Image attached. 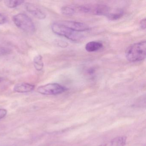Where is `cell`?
Wrapping results in <instances>:
<instances>
[{
	"label": "cell",
	"mask_w": 146,
	"mask_h": 146,
	"mask_svg": "<svg viewBox=\"0 0 146 146\" xmlns=\"http://www.w3.org/2000/svg\"><path fill=\"white\" fill-rule=\"evenodd\" d=\"M61 12L66 16H72L75 13V10L72 7L69 6L63 7L61 8Z\"/></svg>",
	"instance_id": "cell-14"
},
{
	"label": "cell",
	"mask_w": 146,
	"mask_h": 146,
	"mask_svg": "<svg viewBox=\"0 0 146 146\" xmlns=\"http://www.w3.org/2000/svg\"><path fill=\"white\" fill-rule=\"evenodd\" d=\"M24 2V1H5V3L9 8H13L20 5Z\"/></svg>",
	"instance_id": "cell-13"
},
{
	"label": "cell",
	"mask_w": 146,
	"mask_h": 146,
	"mask_svg": "<svg viewBox=\"0 0 146 146\" xmlns=\"http://www.w3.org/2000/svg\"><path fill=\"white\" fill-rule=\"evenodd\" d=\"M33 64L36 70L37 71H41L44 67L43 59L40 55H37L34 58Z\"/></svg>",
	"instance_id": "cell-12"
},
{
	"label": "cell",
	"mask_w": 146,
	"mask_h": 146,
	"mask_svg": "<svg viewBox=\"0 0 146 146\" xmlns=\"http://www.w3.org/2000/svg\"><path fill=\"white\" fill-rule=\"evenodd\" d=\"M146 42L143 40L131 45L126 49L125 56L131 62H139L145 59L146 57Z\"/></svg>",
	"instance_id": "cell-1"
},
{
	"label": "cell",
	"mask_w": 146,
	"mask_h": 146,
	"mask_svg": "<svg viewBox=\"0 0 146 146\" xmlns=\"http://www.w3.org/2000/svg\"><path fill=\"white\" fill-rule=\"evenodd\" d=\"M103 45L99 41H90L87 43L85 46V49L89 52H97L103 48Z\"/></svg>",
	"instance_id": "cell-10"
},
{
	"label": "cell",
	"mask_w": 146,
	"mask_h": 146,
	"mask_svg": "<svg viewBox=\"0 0 146 146\" xmlns=\"http://www.w3.org/2000/svg\"><path fill=\"white\" fill-rule=\"evenodd\" d=\"M11 50L8 48L0 46V55H7L10 54Z\"/></svg>",
	"instance_id": "cell-15"
},
{
	"label": "cell",
	"mask_w": 146,
	"mask_h": 146,
	"mask_svg": "<svg viewBox=\"0 0 146 146\" xmlns=\"http://www.w3.org/2000/svg\"><path fill=\"white\" fill-rule=\"evenodd\" d=\"M60 23L72 30L76 32L88 31L90 29V28L88 25L81 22L75 21H65Z\"/></svg>",
	"instance_id": "cell-6"
},
{
	"label": "cell",
	"mask_w": 146,
	"mask_h": 146,
	"mask_svg": "<svg viewBox=\"0 0 146 146\" xmlns=\"http://www.w3.org/2000/svg\"><path fill=\"white\" fill-rule=\"evenodd\" d=\"M7 114V111L6 109L1 108L0 109V119H2L5 117Z\"/></svg>",
	"instance_id": "cell-17"
},
{
	"label": "cell",
	"mask_w": 146,
	"mask_h": 146,
	"mask_svg": "<svg viewBox=\"0 0 146 146\" xmlns=\"http://www.w3.org/2000/svg\"><path fill=\"white\" fill-rule=\"evenodd\" d=\"M3 78H2L1 77H0V83L2 81H3Z\"/></svg>",
	"instance_id": "cell-19"
},
{
	"label": "cell",
	"mask_w": 146,
	"mask_h": 146,
	"mask_svg": "<svg viewBox=\"0 0 146 146\" xmlns=\"http://www.w3.org/2000/svg\"><path fill=\"white\" fill-rule=\"evenodd\" d=\"M51 29L54 34L73 41H79L83 37L82 35L79 32L72 30L60 22L53 23Z\"/></svg>",
	"instance_id": "cell-2"
},
{
	"label": "cell",
	"mask_w": 146,
	"mask_h": 146,
	"mask_svg": "<svg viewBox=\"0 0 146 146\" xmlns=\"http://www.w3.org/2000/svg\"><path fill=\"white\" fill-rule=\"evenodd\" d=\"M67 90V88L58 83L48 84L40 86L37 89L38 93L45 95H58Z\"/></svg>",
	"instance_id": "cell-5"
},
{
	"label": "cell",
	"mask_w": 146,
	"mask_h": 146,
	"mask_svg": "<svg viewBox=\"0 0 146 146\" xmlns=\"http://www.w3.org/2000/svg\"><path fill=\"white\" fill-rule=\"evenodd\" d=\"M25 7L27 11L37 19L42 20L46 18V15L45 13L34 4L26 3Z\"/></svg>",
	"instance_id": "cell-7"
},
{
	"label": "cell",
	"mask_w": 146,
	"mask_h": 146,
	"mask_svg": "<svg viewBox=\"0 0 146 146\" xmlns=\"http://www.w3.org/2000/svg\"><path fill=\"white\" fill-rule=\"evenodd\" d=\"M127 141V137L125 136H120L113 138L106 143L98 146H124Z\"/></svg>",
	"instance_id": "cell-8"
},
{
	"label": "cell",
	"mask_w": 146,
	"mask_h": 146,
	"mask_svg": "<svg viewBox=\"0 0 146 146\" xmlns=\"http://www.w3.org/2000/svg\"><path fill=\"white\" fill-rule=\"evenodd\" d=\"M140 27L143 30L146 29V19L144 18L141 20L140 23Z\"/></svg>",
	"instance_id": "cell-18"
},
{
	"label": "cell",
	"mask_w": 146,
	"mask_h": 146,
	"mask_svg": "<svg viewBox=\"0 0 146 146\" xmlns=\"http://www.w3.org/2000/svg\"><path fill=\"white\" fill-rule=\"evenodd\" d=\"M78 10L84 13L97 16H106L110 11L109 7L103 4L83 5L78 7Z\"/></svg>",
	"instance_id": "cell-4"
},
{
	"label": "cell",
	"mask_w": 146,
	"mask_h": 146,
	"mask_svg": "<svg viewBox=\"0 0 146 146\" xmlns=\"http://www.w3.org/2000/svg\"><path fill=\"white\" fill-rule=\"evenodd\" d=\"M13 20L18 28L28 34H32L35 31L34 23L26 14L18 13L13 16Z\"/></svg>",
	"instance_id": "cell-3"
},
{
	"label": "cell",
	"mask_w": 146,
	"mask_h": 146,
	"mask_svg": "<svg viewBox=\"0 0 146 146\" xmlns=\"http://www.w3.org/2000/svg\"><path fill=\"white\" fill-rule=\"evenodd\" d=\"M7 21L6 17L4 14L0 13V25L5 24Z\"/></svg>",
	"instance_id": "cell-16"
},
{
	"label": "cell",
	"mask_w": 146,
	"mask_h": 146,
	"mask_svg": "<svg viewBox=\"0 0 146 146\" xmlns=\"http://www.w3.org/2000/svg\"><path fill=\"white\" fill-rule=\"evenodd\" d=\"M35 86L28 83H19L15 85L13 88L14 91L19 93H28L35 89Z\"/></svg>",
	"instance_id": "cell-9"
},
{
	"label": "cell",
	"mask_w": 146,
	"mask_h": 146,
	"mask_svg": "<svg viewBox=\"0 0 146 146\" xmlns=\"http://www.w3.org/2000/svg\"><path fill=\"white\" fill-rule=\"evenodd\" d=\"M124 12L123 11L119 9L109 12L106 17L109 20L111 21H116L118 20L123 16Z\"/></svg>",
	"instance_id": "cell-11"
}]
</instances>
